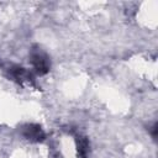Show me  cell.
<instances>
[{"mask_svg": "<svg viewBox=\"0 0 158 158\" xmlns=\"http://www.w3.org/2000/svg\"><path fill=\"white\" fill-rule=\"evenodd\" d=\"M23 135H25L26 138L32 139V141H41L44 137L43 131L37 125H28V126H26L23 128Z\"/></svg>", "mask_w": 158, "mask_h": 158, "instance_id": "obj_2", "label": "cell"}, {"mask_svg": "<svg viewBox=\"0 0 158 158\" xmlns=\"http://www.w3.org/2000/svg\"><path fill=\"white\" fill-rule=\"evenodd\" d=\"M78 151L81 154V157H85L86 156V152H88V142H86L85 138H79L78 139Z\"/></svg>", "mask_w": 158, "mask_h": 158, "instance_id": "obj_3", "label": "cell"}, {"mask_svg": "<svg viewBox=\"0 0 158 158\" xmlns=\"http://www.w3.org/2000/svg\"><path fill=\"white\" fill-rule=\"evenodd\" d=\"M32 63L35 65V68L37 69L38 73H46L49 68V64H48V59L47 57L41 53V52H37V53H33L32 54Z\"/></svg>", "mask_w": 158, "mask_h": 158, "instance_id": "obj_1", "label": "cell"}]
</instances>
